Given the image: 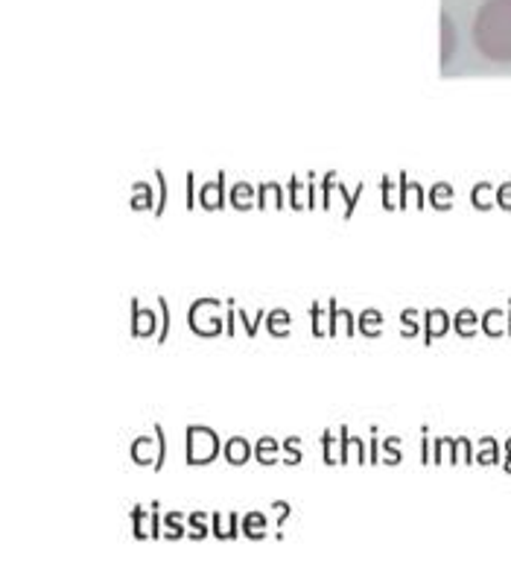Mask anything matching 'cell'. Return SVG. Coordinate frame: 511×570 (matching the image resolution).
<instances>
[{
  "label": "cell",
  "instance_id": "6da1fadb",
  "mask_svg": "<svg viewBox=\"0 0 511 570\" xmlns=\"http://www.w3.org/2000/svg\"><path fill=\"white\" fill-rule=\"evenodd\" d=\"M473 45L489 62H511V0H485L473 16Z\"/></svg>",
  "mask_w": 511,
  "mask_h": 570
},
{
  "label": "cell",
  "instance_id": "7a4b0ae2",
  "mask_svg": "<svg viewBox=\"0 0 511 570\" xmlns=\"http://www.w3.org/2000/svg\"><path fill=\"white\" fill-rule=\"evenodd\" d=\"M223 445H219V436L210 428H202V424H190L187 428V465H210L217 460Z\"/></svg>",
  "mask_w": 511,
  "mask_h": 570
},
{
  "label": "cell",
  "instance_id": "3957f363",
  "mask_svg": "<svg viewBox=\"0 0 511 570\" xmlns=\"http://www.w3.org/2000/svg\"><path fill=\"white\" fill-rule=\"evenodd\" d=\"M187 322H190V331L199 336H219L225 331L217 298H196L190 313H187Z\"/></svg>",
  "mask_w": 511,
  "mask_h": 570
},
{
  "label": "cell",
  "instance_id": "277c9868",
  "mask_svg": "<svg viewBox=\"0 0 511 570\" xmlns=\"http://www.w3.org/2000/svg\"><path fill=\"white\" fill-rule=\"evenodd\" d=\"M228 190H225V173H219L217 181H208L199 188V205L205 212H223Z\"/></svg>",
  "mask_w": 511,
  "mask_h": 570
},
{
  "label": "cell",
  "instance_id": "5b68a950",
  "mask_svg": "<svg viewBox=\"0 0 511 570\" xmlns=\"http://www.w3.org/2000/svg\"><path fill=\"white\" fill-rule=\"evenodd\" d=\"M225 460H228V465H246L252 456H255V448H252V442H246L243 436H234L228 439V445L223 448Z\"/></svg>",
  "mask_w": 511,
  "mask_h": 570
},
{
  "label": "cell",
  "instance_id": "8992f818",
  "mask_svg": "<svg viewBox=\"0 0 511 570\" xmlns=\"http://www.w3.org/2000/svg\"><path fill=\"white\" fill-rule=\"evenodd\" d=\"M156 334V313L132 302V336H153Z\"/></svg>",
  "mask_w": 511,
  "mask_h": 570
},
{
  "label": "cell",
  "instance_id": "52a82bcc",
  "mask_svg": "<svg viewBox=\"0 0 511 570\" xmlns=\"http://www.w3.org/2000/svg\"><path fill=\"white\" fill-rule=\"evenodd\" d=\"M228 203L237 212H252V205H257V190L248 185V181H237L232 190H228Z\"/></svg>",
  "mask_w": 511,
  "mask_h": 570
},
{
  "label": "cell",
  "instance_id": "ba28073f",
  "mask_svg": "<svg viewBox=\"0 0 511 570\" xmlns=\"http://www.w3.org/2000/svg\"><path fill=\"white\" fill-rule=\"evenodd\" d=\"M412 199H415V208H424V190H421L419 181H410L406 173H401V199H397V212L410 208Z\"/></svg>",
  "mask_w": 511,
  "mask_h": 570
},
{
  "label": "cell",
  "instance_id": "9c48e42d",
  "mask_svg": "<svg viewBox=\"0 0 511 570\" xmlns=\"http://www.w3.org/2000/svg\"><path fill=\"white\" fill-rule=\"evenodd\" d=\"M257 208L261 212H269V208H284V194H281V188L275 185V181H264L261 188H257Z\"/></svg>",
  "mask_w": 511,
  "mask_h": 570
},
{
  "label": "cell",
  "instance_id": "30bf717a",
  "mask_svg": "<svg viewBox=\"0 0 511 570\" xmlns=\"http://www.w3.org/2000/svg\"><path fill=\"white\" fill-rule=\"evenodd\" d=\"M426 336L424 343H433L435 336H444L450 331V316L444 311H426Z\"/></svg>",
  "mask_w": 511,
  "mask_h": 570
},
{
  "label": "cell",
  "instance_id": "8fae6325",
  "mask_svg": "<svg viewBox=\"0 0 511 570\" xmlns=\"http://www.w3.org/2000/svg\"><path fill=\"white\" fill-rule=\"evenodd\" d=\"M456 53V24H453V18L444 12L442 16V65H448Z\"/></svg>",
  "mask_w": 511,
  "mask_h": 570
},
{
  "label": "cell",
  "instance_id": "7c38bea8",
  "mask_svg": "<svg viewBox=\"0 0 511 570\" xmlns=\"http://www.w3.org/2000/svg\"><path fill=\"white\" fill-rule=\"evenodd\" d=\"M243 535L246 539H266V518L261 515V512H248L246 518H243Z\"/></svg>",
  "mask_w": 511,
  "mask_h": 570
},
{
  "label": "cell",
  "instance_id": "4fadbf2b",
  "mask_svg": "<svg viewBox=\"0 0 511 570\" xmlns=\"http://www.w3.org/2000/svg\"><path fill=\"white\" fill-rule=\"evenodd\" d=\"M430 205L439 208V212H450V205H453V188H450L448 181L433 185V190H430Z\"/></svg>",
  "mask_w": 511,
  "mask_h": 570
},
{
  "label": "cell",
  "instance_id": "5bb4252c",
  "mask_svg": "<svg viewBox=\"0 0 511 570\" xmlns=\"http://www.w3.org/2000/svg\"><path fill=\"white\" fill-rule=\"evenodd\" d=\"M289 313L287 311H272L266 313V328H269L272 336H287L289 334Z\"/></svg>",
  "mask_w": 511,
  "mask_h": 570
},
{
  "label": "cell",
  "instance_id": "9a60e30c",
  "mask_svg": "<svg viewBox=\"0 0 511 570\" xmlns=\"http://www.w3.org/2000/svg\"><path fill=\"white\" fill-rule=\"evenodd\" d=\"M278 451H281L278 442H275V439H272V436H264L255 445V460L264 462V465H272V462L278 460Z\"/></svg>",
  "mask_w": 511,
  "mask_h": 570
},
{
  "label": "cell",
  "instance_id": "2e32d148",
  "mask_svg": "<svg viewBox=\"0 0 511 570\" xmlns=\"http://www.w3.org/2000/svg\"><path fill=\"white\" fill-rule=\"evenodd\" d=\"M356 325H360V334H365V336H380V325H383V316H380L377 311H363L360 313V322H356Z\"/></svg>",
  "mask_w": 511,
  "mask_h": 570
},
{
  "label": "cell",
  "instance_id": "e0dca14e",
  "mask_svg": "<svg viewBox=\"0 0 511 570\" xmlns=\"http://www.w3.org/2000/svg\"><path fill=\"white\" fill-rule=\"evenodd\" d=\"M210 521H214V535H217V539H237V530H234V523H237V518L234 515H228V521H225V515L223 512H214V518H210Z\"/></svg>",
  "mask_w": 511,
  "mask_h": 570
},
{
  "label": "cell",
  "instance_id": "ac0fdd59",
  "mask_svg": "<svg viewBox=\"0 0 511 570\" xmlns=\"http://www.w3.org/2000/svg\"><path fill=\"white\" fill-rule=\"evenodd\" d=\"M453 328H456L462 336H473L476 334V313L462 311L456 320H453Z\"/></svg>",
  "mask_w": 511,
  "mask_h": 570
},
{
  "label": "cell",
  "instance_id": "d6986e66",
  "mask_svg": "<svg viewBox=\"0 0 511 570\" xmlns=\"http://www.w3.org/2000/svg\"><path fill=\"white\" fill-rule=\"evenodd\" d=\"M144 208H153V190H149V185L138 181L132 196V212H144Z\"/></svg>",
  "mask_w": 511,
  "mask_h": 570
},
{
  "label": "cell",
  "instance_id": "ffe728a7",
  "mask_svg": "<svg viewBox=\"0 0 511 570\" xmlns=\"http://www.w3.org/2000/svg\"><path fill=\"white\" fill-rule=\"evenodd\" d=\"M342 439H345V428H342ZM336 445H340V442H334V430H325V442H322V453H325V462L327 465H340V462H336Z\"/></svg>",
  "mask_w": 511,
  "mask_h": 570
},
{
  "label": "cell",
  "instance_id": "44dd1931",
  "mask_svg": "<svg viewBox=\"0 0 511 570\" xmlns=\"http://www.w3.org/2000/svg\"><path fill=\"white\" fill-rule=\"evenodd\" d=\"M471 199H473V205L480 208V212H489V208H491V188H489V185H485V181H482V185H476V188H473V194H471Z\"/></svg>",
  "mask_w": 511,
  "mask_h": 570
},
{
  "label": "cell",
  "instance_id": "7402d4cb",
  "mask_svg": "<svg viewBox=\"0 0 511 570\" xmlns=\"http://www.w3.org/2000/svg\"><path fill=\"white\" fill-rule=\"evenodd\" d=\"M401 322H403V331H401V334L406 336V340H410V336H415V334H419V331H421L419 313H415V311H403Z\"/></svg>",
  "mask_w": 511,
  "mask_h": 570
},
{
  "label": "cell",
  "instance_id": "603a6c76",
  "mask_svg": "<svg viewBox=\"0 0 511 570\" xmlns=\"http://www.w3.org/2000/svg\"><path fill=\"white\" fill-rule=\"evenodd\" d=\"M205 532H208L205 515H202V512H194V515H190V539H205Z\"/></svg>",
  "mask_w": 511,
  "mask_h": 570
},
{
  "label": "cell",
  "instance_id": "cb8c5ba5",
  "mask_svg": "<svg viewBox=\"0 0 511 570\" xmlns=\"http://www.w3.org/2000/svg\"><path fill=\"white\" fill-rule=\"evenodd\" d=\"M302 188H304L302 181L289 179V205H293L295 212H302V208H304V212H307V205H304L302 196H298V194H302Z\"/></svg>",
  "mask_w": 511,
  "mask_h": 570
},
{
  "label": "cell",
  "instance_id": "d4e9b609",
  "mask_svg": "<svg viewBox=\"0 0 511 570\" xmlns=\"http://www.w3.org/2000/svg\"><path fill=\"white\" fill-rule=\"evenodd\" d=\"M284 448H287V465H298V462H302V451H298V439L289 436L287 442H284Z\"/></svg>",
  "mask_w": 511,
  "mask_h": 570
},
{
  "label": "cell",
  "instance_id": "484cf974",
  "mask_svg": "<svg viewBox=\"0 0 511 570\" xmlns=\"http://www.w3.org/2000/svg\"><path fill=\"white\" fill-rule=\"evenodd\" d=\"M500 320H503V313H500V311H491L489 316L482 320V328L489 331V334L497 336V334H500V325H497V322H500Z\"/></svg>",
  "mask_w": 511,
  "mask_h": 570
},
{
  "label": "cell",
  "instance_id": "4316f807",
  "mask_svg": "<svg viewBox=\"0 0 511 570\" xmlns=\"http://www.w3.org/2000/svg\"><path fill=\"white\" fill-rule=\"evenodd\" d=\"M380 185H383V208H386V212H392V208H395V199H392V179H389V176H383V181H380Z\"/></svg>",
  "mask_w": 511,
  "mask_h": 570
},
{
  "label": "cell",
  "instance_id": "83f0119b",
  "mask_svg": "<svg viewBox=\"0 0 511 570\" xmlns=\"http://www.w3.org/2000/svg\"><path fill=\"white\" fill-rule=\"evenodd\" d=\"M178 521H181V518H178V515H167V539H181V532H185V527L178 530Z\"/></svg>",
  "mask_w": 511,
  "mask_h": 570
},
{
  "label": "cell",
  "instance_id": "f1b7e54d",
  "mask_svg": "<svg viewBox=\"0 0 511 570\" xmlns=\"http://www.w3.org/2000/svg\"><path fill=\"white\" fill-rule=\"evenodd\" d=\"M497 460V445L494 439H485V445H482L480 462H494Z\"/></svg>",
  "mask_w": 511,
  "mask_h": 570
},
{
  "label": "cell",
  "instance_id": "f546056e",
  "mask_svg": "<svg viewBox=\"0 0 511 570\" xmlns=\"http://www.w3.org/2000/svg\"><path fill=\"white\" fill-rule=\"evenodd\" d=\"M497 203H500V208L511 212V181H509V185H503V188H500V190H497Z\"/></svg>",
  "mask_w": 511,
  "mask_h": 570
},
{
  "label": "cell",
  "instance_id": "4dcf8cb0",
  "mask_svg": "<svg viewBox=\"0 0 511 570\" xmlns=\"http://www.w3.org/2000/svg\"><path fill=\"white\" fill-rule=\"evenodd\" d=\"M334 179H336V173H327L325 185H322V188H325V208H331V190H334Z\"/></svg>",
  "mask_w": 511,
  "mask_h": 570
},
{
  "label": "cell",
  "instance_id": "1f68e13d",
  "mask_svg": "<svg viewBox=\"0 0 511 570\" xmlns=\"http://www.w3.org/2000/svg\"><path fill=\"white\" fill-rule=\"evenodd\" d=\"M158 185H161V203H158V208H156V217H161L164 205H167V185H164V173L161 170H158Z\"/></svg>",
  "mask_w": 511,
  "mask_h": 570
},
{
  "label": "cell",
  "instance_id": "d6a6232c",
  "mask_svg": "<svg viewBox=\"0 0 511 570\" xmlns=\"http://www.w3.org/2000/svg\"><path fill=\"white\" fill-rule=\"evenodd\" d=\"M311 320H313V336H325V331H322V320H318V305L311 307Z\"/></svg>",
  "mask_w": 511,
  "mask_h": 570
}]
</instances>
